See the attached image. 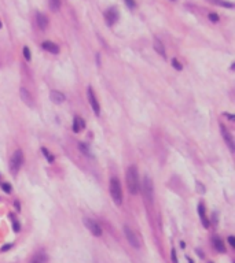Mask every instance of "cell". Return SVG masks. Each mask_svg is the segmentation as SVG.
I'll return each instance as SVG.
<instances>
[{"label":"cell","mask_w":235,"mask_h":263,"mask_svg":"<svg viewBox=\"0 0 235 263\" xmlns=\"http://www.w3.org/2000/svg\"><path fill=\"white\" fill-rule=\"evenodd\" d=\"M127 185L129 189L131 195H138L139 189H140V184H139V175H138V169L135 166H129L127 170Z\"/></svg>","instance_id":"obj_1"},{"label":"cell","mask_w":235,"mask_h":263,"mask_svg":"<svg viewBox=\"0 0 235 263\" xmlns=\"http://www.w3.org/2000/svg\"><path fill=\"white\" fill-rule=\"evenodd\" d=\"M110 196L113 199L114 204H117V205L122 204V189H121L120 180L117 177L110 178Z\"/></svg>","instance_id":"obj_2"},{"label":"cell","mask_w":235,"mask_h":263,"mask_svg":"<svg viewBox=\"0 0 235 263\" xmlns=\"http://www.w3.org/2000/svg\"><path fill=\"white\" fill-rule=\"evenodd\" d=\"M142 192H143V197L149 204L153 203V197H154V186H153V181L149 175H144L143 181H142Z\"/></svg>","instance_id":"obj_3"},{"label":"cell","mask_w":235,"mask_h":263,"mask_svg":"<svg viewBox=\"0 0 235 263\" xmlns=\"http://www.w3.org/2000/svg\"><path fill=\"white\" fill-rule=\"evenodd\" d=\"M22 164H24V153L21 149H17L13 153L11 159H10V171H11V174L13 175L17 174Z\"/></svg>","instance_id":"obj_4"},{"label":"cell","mask_w":235,"mask_h":263,"mask_svg":"<svg viewBox=\"0 0 235 263\" xmlns=\"http://www.w3.org/2000/svg\"><path fill=\"white\" fill-rule=\"evenodd\" d=\"M84 225H85L87 229H88L94 236H96V237H100V236H102V227H100V225L98 223L95 219L85 218L84 219Z\"/></svg>","instance_id":"obj_5"},{"label":"cell","mask_w":235,"mask_h":263,"mask_svg":"<svg viewBox=\"0 0 235 263\" xmlns=\"http://www.w3.org/2000/svg\"><path fill=\"white\" fill-rule=\"evenodd\" d=\"M87 96H88V101H89V104H91L94 112L96 115H100V104H99V101H98L96 96H95V92L92 90V86H88V89H87Z\"/></svg>","instance_id":"obj_6"},{"label":"cell","mask_w":235,"mask_h":263,"mask_svg":"<svg viewBox=\"0 0 235 263\" xmlns=\"http://www.w3.org/2000/svg\"><path fill=\"white\" fill-rule=\"evenodd\" d=\"M124 234H125V237H127L128 243H129L133 248H139V247H140V243H139L138 236H136V233L133 232L129 226H124Z\"/></svg>","instance_id":"obj_7"},{"label":"cell","mask_w":235,"mask_h":263,"mask_svg":"<svg viewBox=\"0 0 235 263\" xmlns=\"http://www.w3.org/2000/svg\"><path fill=\"white\" fill-rule=\"evenodd\" d=\"M105 19L107 22V25H113L118 21V10L116 7H110L106 10L105 12Z\"/></svg>","instance_id":"obj_8"},{"label":"cell","mask_w":235,"mask_h":263,"mask_svg":"<svg viewBox=\"0 0 235 263\" xmlns=\"http://www.w3.org/2000/svg\"><path fill=\"white\" fill-rule=\"evenodd\" d=\"M220 132H221V136H223V139H224V142L228 145L230 151H231V152H234V139H232L231 133L228 132V129H227L226 126L220 125Z\"/></svg>","instance_id":"obj_9"},{"label":"cell","mask_w":235,"mask_h":263,"mask_svg":"<svg viewBox=\"0 0 235 263\" xmlns=\"http://www.w3.org/2000/svg\"><path fill=\"white\" fill-rule=\"evenodd\" d=\"M20 93H21V99H22L24 103H26V106H29V107H33L34 103H33V97H32L31 92L26 88H21Z\"/></svg>","instance_id":"obj_10"},{"label":"cell","mask_w":235,"mask_h":263,"mask_svg":"<svg viewBox=\"0 0 235 263\" xmlns=\"http://www.w3.org/2000/svg\"><path fill=\"white\" fill-rule=\"evenodd\" d=\"M50 99H51L52 103L61 104V103H63L66 97H65V95L62 92H59V90H51L50 92Z\"/></svg>","instance_id":"obj_11"},{"label":"cell","mask_w":235,"mask_h":263,"mask_svg":"<svg viewBox=\"0 0 235 263\" xmlns=\"http://www.w3.org/2000/svg\"><path fill=\"white\" fill-rule=\"evenodd\" d=\"M36 22H37V26H39L42 30H44L45 27L48 26V18L44 15V14L39 12V11L36 12Z\"/></svg>","instance_id":"obj_12"},{"label":"cell","mask_w":235,"mask_h":263,"mask_svg":"<svg viewBox=\"0 0 235 263\" xmlns=\"http://www.w3.org/2000/svg\"><path fill=\"white\" fill-rule=\"evenodd\" d=\"M29 263H48V256L45 255V252H37L32 256Z\"/></svg>","instance_id":"obj_13"},{"label":"cell","mask_w":235,"mask_h":263,"mask_svg":"<svg viewBox=\"0 0 235 263\" xmlns=\"http://www.w3.org/2000/svg\"><path fill=\"white\" fill-rule=\"evenodd\" d=\"M42 47L45 49V51L51 52V54H59V47L56 45L55 43H52V41H44V43L42 44Z\"/></svg>","instance_id":"obj_14"},{"label":"cell","mask_w":235,"mask_h":263,"mask_svg":"<svg viewBox=\"0 0 235 263\" xmlns=\"http://www.w3.org/2000/svg\"><path fill=\"white\" fill-rule=\"evenodd\" d=\"M212 243H213V247L216 248V251L217 252H220V254H224L226 252V247H224V241L221 240V238H219V237H215L212 240Z\"/></svg>","instance_id":"obj_15"},{"label":"cell","mask_w":235,"mask_h":263,"mask_svg":"<svg viewBox=\"0 0 235 263\" xmlns=\"http://www.w3.org/2000/svg\"><path fill=\"white\" fill-rule=\"evenodd\" d=\"M83 128H84V121L81 119L80 117H74V119H73V126H72L73 132H74V133H78Z\"/></svg>","instance_id":"obj_16"},{"label":"cell","mask_w":235,"mask_h":263,"mask_svg":"<svg viewBox=\"0 0 235 263\" xmlns=\"http://www.w3.org/2000/svg\"><path fill=\"white\" fill-rule=\"evenodd\" d=\"M198 214H199V216H201L202 225H204L205 227H209V222H208L206 215H205V207H204V204H198Z\"/></svg>","instance_id":"obj_17"},{"label":"cell","mask_w":235,"mask_h":263,"mask_svg":"<svg viewBox=\"0 0 235 263\" xmlns=\"http://www.w3.org/2000/svg\"><path fill=\"white\" fill-rule=\"evenodd\" d=\"M154 49H155V52H158V54L161 55V56H164V58L166 56L165 55V47H164V44L161 43L158 38H155L154 40Z\"/></svg>","instance_id":"obj_18"},{"label":"cell","mask_w":235,"mask_h":263,"mask_svg":"<svg viewBox=\"0 0 235 263\" xmlns=\"http://www.w3.org/2000/svg\"><path fill=\"white\" fill-rule=\"evenodd\" d=\"M209 3H213V4H217L220 7H226V8H232L234 4L230 2H226V0H208Z\"/></svg>","instance_id":"obj_19"},{"label":"cell","mask_w":235,"mask_h":263,"mask_svg":"<svg viewBox=\"0 0 235 263\" xmlns=\"http://www.w3.org/2000/svg\"><path fill=\"white\" fill-rule=\"evenodd\" d=\"M50 3V8L52 12H58L59 8H61V0H48Z\"/></svg>","instance_id":"obj_20"},{"label":"cell","mask_w":235,"mask_h":263,"mask_svg":"<svg viewBox=\"0 0 235 263\" xmlns=\"http://www.w3.org/2000/svg\"><path fill=\"white\" fill-rule=\"evenodd\" d=\"M78 149L81 151V152L84 153V155H87V156H92V153H91V149H89V147L85 144V142H78Z\"/></svg>","instance_id":"obj_21"},{"label":"cell","mask_w":235,"mask_h":263,"mask_svg":"<svg viewBox=\"0 0 235 263\" xmlns=\"http://www.w3.org/2000/svg\"><path fill=\"white\" fill-rule=\"evenodd\" d=\"M42 152H43V155H44V158L47 159V160L50 162V163H52V162L55 160V158H54L52 155H51V152L47 149V148H44V147H43V148H42Z\"/></svg>","instance_id":"obj_22"},{"label":"cell","mask_w":235,"mask_h":263,"mask_svg":"<svg viewBox=\"0 0 235 263\" xmlns=\"http://www.w3.org/2000/svg\"><path fill=\"white\" fill-rule=\"evenodd\" d=\"M24 58H25L28 62L32 59V56H31V49H29V47H24Z\"/></svg>","instance_id":"obj_23"},{"label":"cell","mask_w":235,"mask_h":263,"mask_svg":"<svg viewBox=\"0 0 235 263\" xmlns=\"http://www.w3.org/2000/svg\"><path fill=\"white\" fill-rule=\"evenodd\" d=\"M13 229H14V232H17V233L21 230V225H20V222H18L15 218H13Z\"/></svg>","instance_id":"obj_24"},{"label":"cell","mask_w":235,"mask_h":263,"mask_svg":"<svg viewBox=\"0 0 235 263\" xmlns=\"http://www.w3.org/2000/svg\"><path fill=\"white\" fill-rule=\"evenodd\" d=\"M2 189H3L6 193H11V185L9 182H3L2 184Z\"/></svg>","instance_id":"obj_25"},{"label":"cell","mask_w":235,"mask_h":263,"mask_svg":"<svg viewBox=\"0 0 235 263\" xmlns=\"http://www.w3.org/2000/svg\"><path fill=\"white\" fill-rule=\"evenodd\" d=\"M209 21L213 22V23H216V22H219V15L215 12H210L209 14Z\"/></svg>","instance_id":"obj_26"},{"label":"cell","mask_w":235,"mask_h":263,"mask_svg":"<svg viewBox=\"0 0 235 263\" xmlns=\"http://www.w3.org/2000/svg\"><path fill=\"white\" fill-rule=\"evenodd\" d=\"M172 66H173L176 70H182V68H183V66L177 62V59H172Z\"/></svg>","instance_id":"obj_27"},{"label":"cell","mask_w":235,"mask_h":263,"mask_svg":"<svg viewBox=\"0 0 235 263\" xmlns=\"http://www.w3.org/2000/svg\"><path fill=\"white\" fill-rule=\"evenodd\" d=\"M124 2H125V4L131 8V10L136 7V2H135V0H124Z\"/></svg>","instance_id":"obj_28"},{"label":"cell","mask_w":235,"mask_h":263,"mask_svg":"<svg viewBox=\"0 0 235 263\" xmlns=\"http://www.w3.org/2000/svg\"><path fill=\"white\" fill-rule=\"evenodd\" d=\"M171 259H172V263H177V258H176V251L172 249L171 252Z\"/></svg>","instance_id":"obj_29"},{"label":"cell","mask_w":235,"mask_h":263,"mask_svg":"<svg viewBox=\"0 0 235 263\" xmlns=\"http://www.w3.org/2000/svg\"><path fill=\"white\" fill-rule=\"evenodd\" d=\"M228 243H230V245L231 247H235V237L234 236H230L228 237Z\"/></svg>","instance_id":"obj_30"},{"label":"cell","mask_w":235,"mask_h":263,"mask_svg":"<svg viewBox=\"0 0 235 263\" xmlns=\"http://www.w3.org/2000/svg\"><path fill=\"white\" fill-rule=\"evenodd\" d=\"M197 186H198V188H197V189H198V192H199V193H204V192H205V188H204V185H201V184L198 182V184H197Z\"/></svg>","instance_id":"obj_31"},{"label":"cell","mask_w":235,"mask_h":263,"mask_svg":"<svg viewBox=\"0 0 235 263\" xmlns=\"http://www.w3.org/2000/svg\"><path fill=\"white\" fill-rule=\"evenodd\" d=\"M224 115H226V117L228 118L230 121H234V119H235V118H234V115H230V114H224Z\"/></svg>","instance_id":"obj_32"},{"label":"cell","mask_w":235,"mask_h":263,"mask_svg":"<svg viewBox=\"0 0 235 263\" xmlns=\"http://www.w3.org/2000/svg\"><path fill=\"white\" fill-rule=\"evenodd\" d=\"M10 248H11V245H4L3 248H2V251L4 252V251H7V249H10Z\"/></svg>","instance_id":"obj_33"},{"label":"cell","mask_w":235,"mask_h":263,"mask_svg":"<svg viewBox=\"0 0 235 263\" xmlns=\"http://www.w3.org/2000/svg\"><path fill=\"white\" fill-rule=\"evenodd\" d=\"M197 254H198V255H199V256H201V258H204V254H202V252L199 251V249H197Z\"/></svg>","instance_id":"obj_34"},{"label":"cell","mask_w":235,"mask_h":263,"mask_svg":"<svg viewBox=\"0 0 235 263\" xmlns=\"http://www.w3.org/2000/svg\"><path fill=\"white\" fill-rule=\"evenodd\" d=\"M187 260H188V263H194V262H193V260H191V259H190V258H187Z\"/></svg>","instance_id":"obj_35"},{"label":"cell","mask_w":235,"mask_h":263,"mask_svg":"<svg viewBox=\"0 0 235 263\" xmlns=\"http://www.w3.org/2000/svg\"><path fill=\"white\" fill-rule=\"evenodd\" d=\"M0 29H2V23H0Z\"/></svg>","instance_id":"obj_36"}]
</instances>
